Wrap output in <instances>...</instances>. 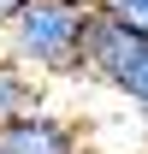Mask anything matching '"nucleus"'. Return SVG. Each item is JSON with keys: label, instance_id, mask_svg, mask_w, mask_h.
<instances>
[{"label": "nucleus", "instance_id": "obj_1", "mask_svg": "<svg viewBox=\"0 0 148 154\" xmlns=\"http://www.w3.org/2000/svg\"><path fill=\"white\" fill-rule=\"evenodd\" d=\"M95 24V6L77 0H30L18 18L0 30L6 59H18L48 83V77H83V36Z\"/></svg>", "mask_w": 148, "mask_h": 154}, {"label": "nucleus", "instance_id": "obj_2", "mask_svg": "<svg viewBox=\"0 0 148 154\" xmlns=\"http://www.w3.org/2000/svg\"><path fill=\"white\" fill-rule=\"evenodd\" d=\"M83 77L107 83L119 101H130V113L148 131V36H130L113 18L95 12L89 36H83Z\"/></svg>", "mask_w": 148, "mask_h": 154}, {"label": "nucleus", "instance_id": "obj_3", "mask_svg": "<svg viewBox=\"0 0 148 154\" xmlns=\"http://www.w3.org/2000/svg\"><path fill=\"white\" fill-rule=\"evenodd\" d=\"M0 154H83V136H77L71 119L59 113H30V119H12L0 125Z\"/></svg>", "mask_w": 148, "mask_h": 154}, {"label": "nucleus", "instance_id": "obj_4", "mask_svg": "<svg viewBox=\"0 0 148 154\" xmlns=\"http://www.w3.org/2000/svg\"><path fill=\"white\" fill-rule=\"evenodd\" d=\"M48 101H42V77L30 71V65H18V59L0 54V125H12V119H30L42 113Z\"/></svg>", "mask_w": 148, "mask_h": 154}, {"label": "nucleus", "instance_id": "obj_5", "mask_svg": "<svg viewBox=\"0 0 148 154\" xmlns=\"http://www.w3.org/2000/svg\"><path fill=\"white\" fill-rule=\"evenodd\" d=\"M95 12L113 18L119 30H130V36H148V0H101Z\"/></svg>", "mask_w": 148, "mask_h": 154}, {"label": "nucleus", "instance_id": "obj_6", "mask_svg": "<svg viewBox=\"0 0 148 154\" xmlns=\"http://www.w3.org/2000/svg\"><path fill=\"white\" fill-rule=\"evenodd\" d=\"M24 6H30V0H0V30H6V24H12V18H18V12H24Z\"/></svg>", "mask_w": 148, "mask_h": 154}, {"label": "nucleus", "instance_id": "obj_7", "mask_svg": "<svg viewBox=\"0 0 148 154\" xmlns=\"http://www.w3.org/2000/svg\"><path fill=\"white\" fill-rule=\"evenodd\" d=\"M83 154H107V148H89V142H83Z\"/></svg>", "mask_w": 148, "mask_h": 154}, {"label": "nucleus", "instance_id": "obj_8", "mask_svg": "<svg viewBox=\"0 0 148 154\" xmlns=\"http://www.w3.org/2000/svg\"><path fill=\"white\" fill-rule=\"evenodd\" d=\"M77 6H101V0H77Z\"/></svg>", "mask_w": 148, "mask_h": 154}]
</instances>
